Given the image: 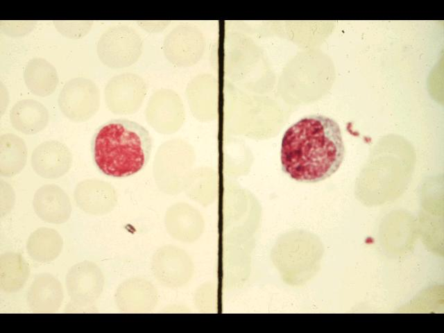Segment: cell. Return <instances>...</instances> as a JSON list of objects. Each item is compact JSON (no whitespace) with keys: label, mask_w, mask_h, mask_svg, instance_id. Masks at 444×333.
Returning a JSON list of instances; mask_svg holds the SVG:
<instances>
[{"label":"cell","mask_w":444,"mask_h":333,"mask_svg":"<svg viewBox=\"0 0 444 333\" xmlns=\"http://www.w3.org/2000/svg\"><path fill=\"white\" fill-rule=\"evenodd\" d=\"M73 155L68 146L58 140L42 142L32 151L31 164L39 176L56 179L65 175L71 169Z\"/></svg>","instance_id":"obj_4"},{"label":"cell","mask_w":444,"mask_h":333,"mask_svg":"<svg viewBox=\"0 0 444 333\" xmlns=\"http://www.w3.org/2000/svg\"><path fill=\"white\" fill-rule=\"evenodd\" d=\"M33 210L42 221L61 224L68 221L71 214L70 199L65 191L56 185H44L35 193Z\"/></svg>","instance_id":"obj_5"},{"label":"cell","mask_w":444,"mask_h":333,"mask_svg":"<svg viewBox=\"0 0 444 333\" xmlns=\"http://www.w3.org/2000/svg\"><path fill=\"white\" fill-rule=\"evenodd\" d=\"M99 275L96 266L89 262L73 266L66 275V287L74 304L87 306L96 297Z\"/></svg>","instance_id":"obj_6"},{"label":"cell","mask_w":444,"mask_h":333,"mask_svg":"<svg viewBox=\"0 0 444 333\" xmlns=\"http://www.w3.org/2000/svg\"><path fill=\"white\" fill-rule=\"evenodd\" d=\"M29 276V268L24 257L17 253H6L0 258V287L6 293L20 290Z\"/></svg>","instance_id":"obj_12"},{"label":"cell","mask_w":444,"mask_h":333,"mask_svg":"<svg viewBox=\"0 0 444 333\" xmlns=\"http://www.w3.org/2000/svg\"><path fill=\"white\" fill-rule=\"evenodd\" d=\"M12 126L24 135H35L48 125L49 114L42 103L34 99H22L12 107L10 114Z\"/></svg>","instance_id":"obj_8"},{"label":"cell","mask_w":444,"mask_h":333,"mask_svg":"<svg viewBox=\"0 0 444 333\" xmlns=\"http://www.w3.org/2000/svg\"><path fill=\"white\" fill-rule=\"evenodd\" d=\"M27 148L19 136L6 133L0 136V174L12 177L19 173L27 161Z\"/></svg>","instance_id":"obj_10"},{"label":"cell","mask_w":444,"mask_h":333,"mask_svg":"<svg viewBox=\"0 0 444 333\" xmlns=\"http://www.w3.org/2000/svg\"><path fill=\"white\" fill-rule=\"evenodd\" d=\"M26 300L29 308L33 311H56L63 300L62 285L51 274L38 275L27 291Z\"/></svg>","instance_id":"obj_7"},{"label":"cell","mask_w":444,"mask_h":333,"mask_svg":"<svg viewBox=\"0 0 444 333\" xmlns=\"http://www.w3.org/2000/svg\"><path fill=\"white\" fill-rule=\"evenodd\" d=\"M152 145V137L143 126L127 119H115L96 130L91 140V153L102 173L125 178L146 165Z\"/></svg>","instance_id":"obj_2"},{"label":"cell","mask_w":444,"mask_h":333,"mask_svg":"<svg viewBox=\"0 0 444 333\" xmlns=\"http://www.w3.org/2000/svg\"><path fill=\"white\" fill-rule=\"evenodd\" d=\"M99 92L91 80L78 77L67 81L58 96V107L69 120L80 123L89 120L99 108Z\"/></svg>","instance_id":"obj_3"},{"label":"cell","mask_w":444,"mask_h":333,"mask_svg":"<svg viewBox=\"0 0 444 333\" xmlns=\"http://www.w3.org/2000/svg\"><path fill=\"white\" fill-rule=\"evenodd\" d=\"M63 241L59 232L53 229L40 228L29 236L26 250L30 257L39 262H49L61 253Z\"/></svg>","instance_id":"obj_11"},{"label":"cell","mask_w":444,"mask_h":333,"mask_svg":"<svg viewBox=\"0 0 444 333\" xmlns=\"http://www.w3.org/2000/svg\"><path fill=\"white\" fill-rule=\"evenodd\" d=\"M344 155L340 126L324 115L300 119L282 139V171L298 182L314 183L330 177L340 167Z\"/></svg>","instance_id":"obj_1"},{"label":"cell","mask_w":444,"mask_h":333,"mask_svg":"<svg viewBox=\"0 0 444 333\" xmlns=\"http://www.w3.org/2000/svg\"><path fill=\"white\" fill-rule=\"evenodd\" d=\"M83 22H69V21H54L53 24L56 29L66 37L71 38L79 37L77 31L84 36L87 34L88 29L87 28H78Z\"/></svg>","instance_id":"obj_13"},{"label":"cell","mask_w":444,"mask_h":333,"mask_svg":"<svg viewBox=\"0 0 444 333\" xmlns=\"http://www.w3.org/2000/svg\"><path fill=\"white\" fill-rule=\"evenodd\" d=\"M23 76L26 87L41 97L52 94L59 82L55 67L42 58L31 59L25 66Z\"/></svg>","instance_id":"obj_9"}]
</instances>
